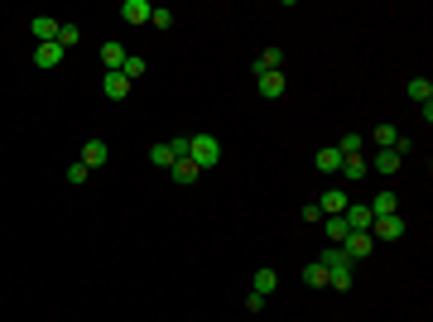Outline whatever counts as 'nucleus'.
<instances>
[{
	"mask_svg": "<svg viewBox=\"0 0 433 322\" xmlns=\"http://www.w3.org/2000/svg\"><path fill=\"white\" fill-rule=\"evenodd\" d=\"M102 92H106L111 101H126V97H130V82L121 78V73H106V78H102Z\"/></svg>",
	"mask_w": 433,
	"mask_h": 322,
	"instance_id": "16",
	"label": "nucleus"
},
{
	"mask_svg": "<svg viewBox=\"0 0 433 322\" xmlns=\"http://www.w3.org/2000/svg\"><path fill=\"white\" fill-rule=\"evenodd\" d=\"M366 207H371V216H395V212H400V197H395L390 188H380L376 197L366 202Z\"/></svg>",
	"mask_w": 433,
	"mask_h": 322,
	"instance_id": "10",
	"label": "nucleus"
},
{
	"mask_svg": "<svg viewBox=\"0 0 433 322\" xmlns=\"http://www.w3.org/2000/svg\"><path fill=\"white\" fill-rule=\"evenodd\" d=\"M318 168H323V173H342V154H337V149H318Z\"/></svg>",
	"mask_w": 433,
	"mask_h": 322,
	"instance_id": "26",
	"label": "nucleus"
},
{
	"mask_svg": "<svg viewBox=\"0 0 433 322\" xmlns=\"http://www.w3.org/2000/svg\"><path fill=\"white\" fill-rule=\"evenodd\" d=\"M250 73H255V78H260V73H284V49H265V54L255 58Z\"/></svg>",
	"mask_w": 433,
	"mask_h": 322,
	"instance_id": "11",
	"label": "nucleus"
},
{
	"mask_svg": "<svg viewBox=\"0 0 433 322\" xmlns=\"http://www.w3.org/2000/svg\"><path fill=\"white\" fill-rule=\"evenodd\" d=\"M323 231H327V241H332V245L347 241V216H323Z\"/></svg>",
	"mask_w": 433,
	"mask_h": 322,
	"instance_id": "25",
	"label": "nucleus"
},
{
	"mask_svg": "<svg viewBox=\"0 0 433 322\" xmlns=\"http://www.w3.org/2000/svg\"><path fill=\"white\" fill-rule=\"evenodd\" d=\"M366 163H371V173H385V178H390V173H400L405 154H400V149H376V159H366Z\"/></svg>",
	"mask_w": 433,
	"mask_h": 322,
	"instance_id": "4",
	"label": "nucleus"
},
{
	"mask_svg": "<svg viewBox=\"0 0 433 322\" xmlns=\"http://www.w3.org/2000/svg\"><path fill=\"white\" fill-rule=\"evenodd\" d=\"M121 78L135 87L140 78H145V58H135V54H126V63H121Z\"/></svg>",
	"mask_w": 433,
	"mask_h": 322,
	"instance_id": "23",
	"label": "nucleus"
},
{
	"mask_svg": "<svg viewBox=\"0 0 433 322\" xmlns=\"http://www.w3.org/2000/svg\"><path fill=\"white\" fill-rule=\"evenodd\" d=\"M78 39H82L78 25H58V39H54V44L63 49V54H68V49H78Z\"/></svg>",
	"mask_w": 433,
	"mask_h": 322,
	"instance_id": "27",
	"label": "nucleus"
},
{
	"mask_svg": "<svg viewBox=\"0 0 433 322\" xmlns=\"http://www.w3.org/2000/svg\"><path fill=\"white\" fill-rule=\"evenodd\" d=\"M29 29H34V44H54V39H58V20H54V15H39Z\"/></svg>",
	"mask_w": 433,
	"mask_h": 322,
	"instance_id": "15",
	"label": "nucleus"
},
{
	"mask_svg": "<svg viewBox=\"0 0 433 322\" xmlns=\"http://www.w3.org/2000/svg\"><path fill=\"white\" fill-rule=\"evenodd\" d=\"M255 92L270 97V101H279V97H284V73H260V78H255Z\"/></svg>",
	"mask_w": 433,
	"mask_h": 322,
	"instance_id": "8",
	"label": "nucleus"
},
{
	"mask_svg": "<svg viewBox=\"0 0 433 322\" xmlns=\"http://www.w3.org/2000/svg\"><path fill=\"white\" fill-rule=\"evenodd\" d=\"M106 159H111V144H106V140H87V144H82V163H87V168H102Z\"/></svg>",
	"mask_w": 433,
	"mask_h": 322,
	"instance_id": "7",
	"label": "nucleus"
},
{
	"mask_svg": "<svg viewBox=\"0 0 433 322\" xmlns=\"http://www.w3.org/2000/svg\"><path fill=\"white\" fill-rule=\"evenodd\" d=\"M347 231H371V221H376V216H371V207H356V202H347Z\"/></svg>",
	"mask_w": 433,
	"mask_h": 322,
	"instance_id": "13",
	"label": "nucleus"
},
{
	"mask_svg": "<svg viewBox=\"0 0 433 322\" xmlns=\"http://www.w3.org/2000/svg\"><path fill=\"white\" fill-rule=\"evenodd\" d=\"M400 236H405V216H400V212H395V216H376V221H371V241H376V245L400 241Z\"/></svg>",
	"mask_w": 433,
	"mask_h": 322,
	"instance_id": "3",
	"label": "nucleus"
},
{
	"mask_svg": "<svg viewBox=\"0 0 433 322\" xmlns=\"http://www.w3.org/2000/svg\"><path fill=\"white\" fill-rule=\"evenodd\" d=\"M342 173H347V178H366V173H371V163H366V154H347V159H342Z\"/></svg>",
	"mask_w": 433,
	"mask_h": 322,
	"instance_id": "21",
	"label": "nucleus"
},
{
	"mask_svg": "<svg viewBox=\"0 0 433 322\" xmlns=\"http://www.w3.org/2000/svg\"><path fill=\"white\" fill-rule=\"evenodd\" d=\"M405 97H409V101H419V106H429V101H433V82L429 78H409Z\"/></svg>",
	"mask_w": 433,
	"mask_h": 322,
	"instance_id": "17",
	"label": "nucleus"
},
{
	"mask_svg": "<svg viewBox=\"0 0 433 322\" xmlns=\"http://www.w3.org/2000/svg\"><path fill=\"white\" fill-rule=\"evenodd\" d=\"M87 173H92V168H87V163H73V168H68V183H73V188H82V183H87Z\"/></svg>",
	"mask_w": 433,
	"mask_h": 322,
	"instance_id": "29",
	"label": "nucleus"
},
{
	"mask_svg": "<svg viewBox=\"0 0 433 322\" xmlns=\"http://www.w3.org/2000/svg\"><path fill=\"white\" fill-rule=\"evenodd\" d=\"M169 149H173V159H188V135H173Z\"/></svg>",
	"mask_w": 433,
	"mask_h": 322,
	"instance_id": "31",
	"label": "nucleus"
},
{
	"mask_svg": "<svg viewBox=\"0 0 433 322\" xmlns=\"http://www.w3.org/2000/svg\"><path fill=\"white\" fill-rule=\"evenodd\" d=\"M150 159H154V168H173V149H169V140H159V144H150Z\"/></svg>",
	"mask_w": 433,
	"mask_h": 322,
	"instance_id": "24",
	"label": "nucleus"
},
{
	"mask_svg": "<svg viewBox=\"0 0 433 322\" xmlns=\"http://www.w3.org/2000/svg\"><path fill=\"white\" fill-rule=\"evenodd\" d=\"M169 173H173V183H183V188H188V183H197V173H202V168H197L193 159H178Z\"/></svg>",
	"mask_w": 433,
	"mask_h": 322,
	"instance_id": "19",
	"label": "nucleus"
},
{
	"mask_svg": "<svg viewBox=\"0 0 433 322\" xmlns=\"http://www.w3.org/2000/svg\"><path fill=\"white\" fill-rule=\"evenodd\" d=\"M150 15H154L150 0H126V5H121V20H126V25H150Z\"/></svg>",
	"mask_w": 433,
	"mask_h": 322,
	"instance_id": "6",
	"label": "nucleus"
},
{
	"mask_svg": "<svg viewBox=\"0 0 433 322\" xmlns=\"http://www.w3.org/2000/svg\"><path fill=\"white\" fill-rule=\"evenodd\" d=\"M188 159L197 163V168H216V163H221V140L207 135V130L188 135Z\"/></svg>",
	"mask_w": 433,
	"mask_h": 322,
	"instance_id": "2",
	"label": "nucleus"
},
{
	"mask_svg": "<svg viewBox=\"0 0 433 322\" xmlns=\"http://www.w3.org/2000/svg\"><path fill=\"white\" fill-rule=\"evenodd\" d=\"M150 25H154V29H169V25H173V10H164V5H154V15H150Z\"/></svg>",
	"mask_w": 433,
	"mask_h": 322,
	"instance_id": "30",
	"label": "nucleus"
},
{
	"mask_svg": "<svg viewBox=\"0 0 433 322\" xmlns=\"http://www.w3.org/2000/svg\"><path fill=\"white\" fill-rule=\"evenodd\" d=\"M332 149L347 159V154H361V149H366V140H361V135H342V144H332Z\"/></svg>",
	"mask_w": 433,
	"mask_h": 322,
	"instance_id": "28",
	"label": "nucleus"
},
{
	"mask_svg": "<svg viewBox=\"0 0 433 322\" xmlns=\"http://www.w3.org/2000/svg\"><path fill=\"white\" fill-rule=\"evenodd\" d=\"M250 284H255V289H250V294H260V298H270L274 289H279V274H274L270 265L265 269H255V279H250Z\"/></svg>",
	"mask_w": 433,
	"mask_h": 322,
	"instance_id": "14",
	"label": "nucleus"
},
{
	"mask_svg": "<svg viewBox=\"0 0 433 322\" xmlns=\"http://www.w3.org/2000/svg\"><path fill=\"white\" fill-rule=\"evenodd\" d=\"M318 212H323V216H342V212H347V192H342V188H327L323 197H318Z\"/></svg>",
	"mask_w": 433,
	"mask_h": 322,
	"instance_id": "9",
	"label": "nucleus"
},
{
	"mask_svg": "<svg viewBox=\"0 0 433 322\" xmlns=\"http://www.w3.org/2000/svg\"><path fill=\"white\" fill-rule=\"evenodd\" d=\"M303 284H308V289H327V269L318 265V260H308V265H303Z\"/></svg>",
	"mask_w": 433,
	"mask_h": 322,
	"instance_id": "22",
	"label": "nucleus"
},
{
	"mask_svg": "<svg viewBox=\"0 0 433 322\" xmlns=\"http://www.w3.org/2000/svg\"><path fill=\"white\" fill-rule=\"evenodd\" d=\"M102 63H106V73H121V63H126V49H121L116 39H106V44H102Z\"/></svg>",
	"mask_w": 433,
	"mask_h": 322,
	"instance_id": "18",
	"label": "nucleus"
},
{
	"mask_svg": "<svg viewBox=\"0 0 433 322\" xmlns=\"http://www.w3.org/2000/svg\"><path fill=\"white\" fill-rule=\"evenodd\" d=\"M352 260H366L371 250H376V241H371V231H347V245H342Z\"/></svg>",
	"mask_w": 433,
	"mask_h": 322,
	"instance_id": "5",
	"label": "nucleus"
},
{
	"mask_svg": "<svg viewBox=\"0 0 433 322\" xmlns=\"http://www.w3.org/2000/svg\"><path fill=\"white\" fill-rule=\"evenodd\" d=\"M318 265L327 269V289H342V294H347V289H352V274H356V260H352V255H347V250H342V245H327L323 255H318Z\"/></svg>",
	"mask_w": 433,
	"mask_h": 322,
	"instance_id": "1",
	"label": "nucleus"
},
{
	"mask_svg": "<svg viewBox=\"0 0 433 322\" xmlns=\"http://www.w3.org/2000/svg\"><path fill=\"white\" fill-rule=\"evenodd\" d=\"M63 49H58V44H39V49H34V68H44V73H49V68H58V63H63Z\"/></svg>",
	"mask_w": 433,
	"mask_h": 322,
	"instance_id": "12",
	"label": "nucleus"
},
{
	"mask_svg": "<svg viewBox=\"0 0 433 322\" xmlns=\"http://www.w3.org/2000/svg\"><path fill=\"white\" fill-rule=\"evenodd\" d=\"M371 144H376V149H395V144H400V130H395V125H376V130H371Z\"/></svg>",
	"mask_w": 433,
	"mask_h": 322,
	"instance_id": "20",
	"label": "nucleus"
}]
</instances>
